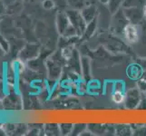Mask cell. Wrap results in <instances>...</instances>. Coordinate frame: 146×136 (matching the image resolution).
<instances>
[{
  "label": "cell",
  "instance_id": "1",
  "mask_svg": "<svg viewBox=\"0 0 146 136\" xmlns=\"http://www.w3.org/2000/svg\"><path fill=\"white\" fill-rule=\"evenodd\" d=\"M56 26L58 33L64 38H74V36H77L76 31L72 26L66 13H60L57 15Z\"/></svg>",
  "mask_w": 146,
  "mask_h": 136
},
{
  "label": "cell",
  "instance_id": "2",
  "mask_svg": "<svg viewBox=\"0 0 146 136\" xmlns=\"http://www.w3.org/2000/svg\"><path fill=\"white\" fill-rule=\"evenodd\" d=\"M66 14L72 26L75 29V31H76L77 36H81L83 34H84L85 30H86L87 27V23L84 20L81 11L72 8L71 10L66 11Z\"/></svg>",
  "mask_w": 146,
  "mask_h": 136
},
{
  "label": "cell",
  "instance_id": "3",
  "mask_svg": "<svg viewBox=\"0 0 146 136\" xmlns=\"http://www.w3.org/2000/svg\"><path fill=\"white\" fill-rule=\"evenodd\" d=\"M130 22L125 16L123 8H120L116 13L113 14L112 19V31L115 34H123V29Z\"/></svg>",
  "mask_w": 146,
  "mask_h": 136
},
{
  "label": "cell",
  "instance_id": "4",
  "mask_svg": "<svg viewBox=\"0 0 146 136\" xmlns=\"http://www.w3.org/2000/svg\"><path fill=\"white\" fill-rule=\"evenodd\" d=\"M143 93L139 90V88H132L128 90L124 96L123 103L127 109H135L138 108L139 103L142 99Z\"/></svg>",
  "mask_w": 146,
  "mask_h": 136
},
{
  "label": "cell",
  "instance_id": "5",
  "mask_svg": "<svg viewBox=\"0 0 146 136\" xmlns=\"http://www.w3.org/2000/svg\"><path fill=\"white\" fill-rule=\"evenodd\" d=\"M123 12L126 16L128 21L131 24L133 25H138L141 24L144 18V14H143V7H126L123 8Z\"/></svg>",
  "mask_w": 146,
  "mask_h": 136
},
{
  "label": "cell",
  "instance_id": "6",
  "mask_svg": "<svg viewBox=\"0 0 146 136\" xmlns=\"http://www.w3.org/2000/svg\"><path fill=\"white\" fill-rule=\"evenodd\" d=\"M123 36L125 39V41H127L129 44H133L138 43L140 39V32L137 25L129 23L123 29Z\"/></svg>",
  "mask_w": 146,
  "mask_h": 136
},
{
  "label": "cell",
  "instance_id": "7",
  "mask_svg": "<svg viewBox=\"0 0 146 136\" xmlns=\"http://www.w3.org/2000/svg\"><path fill=\"white\" fill-rule=\"evenodd\" d=\"M80 11H81L84 20L86 21L87 24L93 22L95 17H96L97 8L94 5H87V6L83 7Z\"/></svg>",
  "mask_w": 146,
  "mask_h": 136
},
{
  "label": "cell",
  "instance_id": "8",
  "mask_svg": "<svg viewBox=\"0 0 146 136\" xmlns=\"http://www.w3.org/2000/svg\"><path fill=\"white\" fill-rule=\"evenodd\" d=\"M47 70L49 76L53 79H57L61 74V64L59 61L50 60L47 63Z\"/></svg>",
  "mask_w": 146,
  "mask_h": 136
},
{
  "label": "cell",
  "instance_id": "9",
  "mask_svg": "<svg viewBox=\"0 0 146 136\" xmlns=\"http://www.w3.org/2000/svg\"><path fill=\"white\" fill-rule=\"evenodd\" d=\"M38 46L36 44H27L22 50L21 57L26 60H34L38 55Z\"/></svg>",
  "mask_w": 146,
  "mask_h": 136
},
{
  "label": "cell",
  "instance_id": "10",
  "mask_svg": "<svg viewBox=\"0 0 146 136\" xmlns=\"http://www.w3.org/2000/svg\"><path fill=\"white\" fill-rule=\"evenodd\" d=\"M127 75L133 80H138L143 76V69L138 63L130 64L127 68Z\"/></svg>",
  "mask_w": 146,
  "mask_h": 136
},
{
  "label": "cell",
  "instance_id": "11",
  "mask_svg": "<svg viewBox=\"0 0 146 136\" xmlns=\"http://www.w3.org/2000/svg\"><path fill=\"white\" fill-rule=\"evenodd\" d=\"M146 4V0H123V7H143Z\"/></svg>",
  "mask_w": 146,
  "mask_h": 136
},
{
  "label": "cell",
  "instance_id": "12",
  "mask_svg": "<svg viewBox=\"0 0 146 136\" xmlns=\"http://www.w3.org/2000/svg\"><path fill=\"white\" fill-rule=\"evenodd\" d=\"M123 0H109L107 4L109 12L113 15L116 13L120 8L123 7Z\"/></svg>",
  "mask_w": 146,
  "mask_h": 136
},
{
  "label": "cell",
  "instance_id": "13",
  "mask_svg": "<svg viewBox=\"0 0 146 136\" xmlns=\"http://www.w3.org/2000/svg\"><path fill=\"white\" fill-rule=\"evenodd\" d=\"M81 70L83 72L84 76L87 79L90 76V65L89 61L86 57H83L81 60Z\"/></svg>",
  "mask_w": 146,
  "mask_h": 136
},
{
  "label": "cell",
  "instance_id": "14",
  "mask_svg": "<svg viewBox=\"0 0 146 136\" xmlns=\"http://www.w3.org/2000/svg\"><path fill=\"white\" fill-rule=\"evenodd\" d=\"M124 96L125 94L123 92H121V91H113V93L112 94V100L115 103H123L124 101Z\"/></svg>",
  "mask_w": 146,
  "mask_h": 136
},
{
  "label": "cell",
  "instance_id": "15",
  "mask_svg": "<svg viewBox=\"0 0 146 136\" xmlns=\"http://www.w3.org/2000/svg\"><path fill=\"white\" fill-rule=\"evenodd\" d=\"M67 1H68V4L70 5V7L77 10H81L83 7L87 6V5L85 4V0H67Z\"/></svg>",
  "mask_w": 146,
  "mask_h": 136
},
{
  "label": "cell",
  "instance_id": "16",
  "mask_svg": "<svg viewBox=\"0 0 146 136\" xmlns=\"http://www.w3.org/2000/svg\"><path fill=\"white\" fill-rule=\"evenodd\" d=\"M115 133L121 135H128V134H131L133 132H132V130H131V128L127 126V125H119V126L116 127Z\"/></svg>",
  "mask_w": 146,
  "mask_h": 136
},
{
  "label": "cell",
  "instance_id": "17",
  "mask_svg": "<svg viewBox=\"0 0 146 136\" xmlns=\"http://www.w3.org/2000/svg\"><path fill=\"white\" fill-rule=\"evenodd\" d=\"M59 128H60V133H62V134L65 135L73 132L74 126L72 124H61L59 126Z\"/></svg>",
  "mask_w": 146,
  "mask_h": 136
},
{
  "label": "cell",
  "instance_id": "18",
  "mask_svg": "<svg viewBox=\"0 0 146 136\" xmlns=\"http://www.w3.org/2000/svg\"><path fill=\"white\" fill-rule=\"evenodd\" d=\"M137 63L141 65V67H142V69H143V76L141 79L146 80V58L138 59Z\"/></svg>",
  "mask_w": 146,
  "mask_h": 136
},
{
  "label": "cell",
  "instance_id": "19",
  "mask_svg": "<svg viewBox=\"0 0 146 136\" xmlns=\"http://www.w3.org/2000/svg\"><path fill=\"white\" fill-rule=\"evenodd\" d=\"M138 88L142 93H146V80L144 79H139L138 80Z\"/></svg>",
  "mask_w": 146,
  "mask_h": 136
},
{
  "label": "cell",
  "instance_id": "20",
  "mask_svg": "<svg viewBox=\"0 0 146 136\" xmlns=\"http://www.w3.org/2000/svg\"><path fill=\"white\" fill-rule=\"evenodd\" d=\"M123 88H124V84L123 82L118 81L113 84V91H121V92H123Z\"/></svg>",
  "mask_w": 146,
  "mask_h": 136
},
{
  "label": "cell",
  "instance_id": "21",
  "mask_svg": "<svg viewBox=\"0 0 146 136\" xmlns=\"http://www.w3.org/2000/svg\"><path fill=\"white\" fill-rule=\"evenodd\" d=\"M43 7L46 8V9H52L54 7V4L52 0H44V3H43Z\"/></svg>",
  "mask_w": 146,
  "mask_h": 136
},
{
  "label": "cell",
  "instance_id": "22",
  "mask_svg": "<svg viewBox=\"0 0 146 136\" xmlns=\"http://www.w3.org/2000/svg\"><path fill=\"white\" fill-rule=\"evenodd\" d=\"M99 1L102 4H104V5H107L108 2H109V0H99Z\"/></svg>",
  "mask_w": 146,
  "mask_h": 136
},
{
  "label": "cell",
  "instance_id": "23",
  "mask_svg": "<svg viewBox=\"0 0 146 136\" xmlns=\"http://www.w3.org/2000/svg\"><path fill=\"white\" fill-rule=\"evenodd\" d=\"M143 14H144V19L146 20V4H145V6L143 7Z\"/></svg>",
  "mask_w": 146,
  "mask_h": 136
},
{
  "label": "cell",
  "instance_id": "24",
  "mask_svg": "<svg viewBox=\"0 0 146 136\" xmlns=\"http://www.w3.org/2000/svg\"><path fill=\"white\" fill-rule=\"evenodd\" d=\"M145 94H146V93H145Z\"/></svg>",
  "mask_w": 146,
  "mask_h": 136
}]
</instances>
